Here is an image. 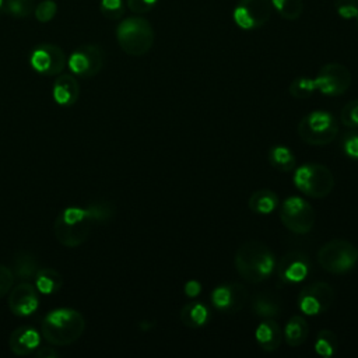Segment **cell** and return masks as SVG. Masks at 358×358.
<instances>
[{"label":"cell","mask_w":358,"mask_h":358,"mask_svg":"<svg viewBox=\"0 0 358 358\" xmlns=\"http://www.w3.org/2000/svg\"><path fill=\"white\" fill-rule=\"evenodd\" d=\"M35 0H4V13L14 18H28L34 14Z\"/></svg>","instance_id":"f1b7e54d"},{"label":"cell","mask_w":358,"mask_h":358,"mask_svg":"<svg viewBox=\"0 0 358 358\" xmlns=\"http://www.w3.org/2000/svg\"><path fill=\"white\" fill-rule=\"evenodd\" d=\"M340 120L348 127H358V99L350 101L344 105L340 113Z\"/></svg>","instance_id":"836d02e7"},{"label":"cell","mask_w":358,"mask_h":358,"mask_svg":"<svg viewBox=\"0 0 358 358\" xmlns=\"http://www.w3.org/2000/svg\"><path fill=\"white\" fill-rule=\"evenodd\" d=\"M310 270L309 259L305 253L299 250H292L285 253L277 267V273L281 281L288 284H295L303 281Z\"/></svg>","instance_id":"9a60e30c"},{"label":"cell","mask_w":358,"mask_h":358,"mask_svg":"<svg viewBox=\"0 0 358 358\" xmlns=\"http://www.w3.org/2000/svg\"><path fill=\"white\" fill-rule=\"evenodd\" d=\"M103 63V50L101 46L94 43L78 46L67 59V66L71 73L81 78H91L96 76L102 70Z\"/></svg>","instance_id":"30bf717a"},{"label":"cell","mask_w":358,"mask_h":358,"mask_svg":"<svg viewBox=\"0 0 358 358\" xmlns=\"http://www.w3.org/2000/svg\"><path fill=\"white\" fill-rule=\"evenodd\" d=\"M282 334L285 337V343L289 347L301 345L308 338V334H309V327L306 320L299 315L291 316L285 324Z\"/></svg>","instance_id":"603a6c76"},{"label":"cell","mask_w":358,"mask_h":358,"mask_svg":"<svg viewBox=\"0 0 358 358\" xmlns=\"http://www.w3.org/2000/svg\"><path fill=\"white\" fill-rule=\"evenodd\" d=\"M317 262L331 274H344L358 262V248L344 239H331L319 249Z\"/></svg>","instance_id":"52a82bcc"},{"label":"cell","mask_w":358,"mask_h":358,"mask_svg":"<svg viewBox=\"0 0 358 358\" xmlns=\"http://www.w3.org/2000/svg\"><path fill=\"white\" fill-rule=\"evenodd\" d=\"M52 95L56 103L71 106L80 96V84L71 74H62L53 83Z\"/></svg>","instance_id":"ac0fdd59"},{"label":"cell","mask_w":358,"mask_h":358,"mask_svg":"<svg viewBox=\"0 0 358 358\" xmlns=\"http://www.w3.org/2000/svg\"><path fill=\"white\" fill-rule=\"evenodd\" d=\"M350 70L340 63H327L317 71L315 77L316 90L329 96H337L347 92L351 85Z\"/></svg>","instance_id":"4fadbf2b"},{"label":"cell","mask_w":358,"mask_h":358,"mask_svg":"<svg viewBox=\"0 0 358 358\" xmlns=\"http://www.w3.org/2000/svg\"><path fill=\"white\" fill-rule=\"evenodd\" d=\"M294 185L308 197L322 199L331 193L334 187V176L327 166L309 162L295 169Z\"/></svg>","instance_id":"5b68a950"},{"label":"cell","mask_w":358,"mask_h":358,"mask_svg":"<svg viewBox=\"0 0 358 358\" xmlns=\"http://www.w3.org/2000/svg\"><path fill=\"white\" fill-rule=\"evenodd\" d=\"M252 309L256 316L264 317V319H273L280 315L281 305L280 299L268 292H263L255 296L252 302Z\"/></svg>","instance_id":"cb8c5ba5"},{"label":"cell","mask_w":358,"mask_h":358,"mask_svg":"<svg viewBox=\"0 0 358 358\" xmlns=\"http://www.w3.org/2000/svg\"><path fill=\"white\" fill-rule=\"evenodd\" d=\"M280 220L282 225L294 234H308L316 220L313 207L302 197L291 196L285 199L280 208Z\"/></svg>","instance_id":"ba28073f"},{"label":"cell","mask_w":358,"mask_h":358,"mask_svg":"<svg viewBox=\"0 0 358 358\" xmlns=\"http://www.w3.org/2000/svg\"><path fill=\"white\" fill-rule=\"evenodd\" d=\"M271 4L278 15L288 21L298 20L303 13L302 0H271Z\"/></svg>","instance_id":"83f0119b"},{"label":"cell","mask_w":358,"mask_h":358,"mask_svg":"<svg viewBox=\"0 0 358 358\" xmlns=\"http://www.w3.org/2000/svg\"><path fill=\"white\" fill-rule=\"evenodd\" d=\"M275 259L271 249L260 241L242 243L235 253V267L238 274L248 282H262L274 270Z\"/></svg>","instance_id":"7a4b0ae2"},{"label":"cell","mask_w":358,"mask_h":358,"mask_svg":"<svg viewBox=\"0 0 358 358\" xmlns=\"http://www.w3.org/2000/svg\"><path fill=\"white\" fill-rule=\"evenodd\" d=\"M99 11L108 20H119L124 14L123 0H101Z\"/></svg>","instance_id":"1f68e13d"},{"label":"cell","mask_w":358,"mask_h":358,"mask_svg":"<svg viewBox=\"0 0 358 358\" xmlns=\"http://www.w3.org/2000/svg\"><path fill=\"white\" fill-rule=\"evenodd\" d=\"M268 161L280 172H291L296 165L292 151L285 145H274L268 152Z\"/></svg>","instance_id":"484cf974"},{"label":"cell","mask_w":358,"mask_h":358,"mask_svg":"<svg viewBox=\"0 0 358 358\" xmlns=\"http://www.w3.org/2000/svg\"><path fill=\"white\" fill-rule=\"evenodd\" d=\"M338 133V123L326 110H313L305 115L298 124L299 137L309 145H326Z\"/></svg>","instance_id":"8992f818"},{"label":"cell","mask_w":358,"mask_h":358,"mask_svg":"<svg viewBox=\"0 0 358 358\" xmlns=\"http://www.w3.org/2000/svg\"><path fill=\"white\" fill-rule=\"evenodd\" d=\"M39 270V263L34 255L25 250H20L15 253L13 260V273L21 281H31L35 278Z\"/></svg>","instance_id":"ffe728a7"},{"label":"cell","mask_w":358,"mask_h":358,"mask_svg":"<svg viewBox=\"0 0 358 358\" xmlns=\"http://www.w3.org/2000/svg\"><path fill=\"white\" fill-rule=\"evenodd\" d=\"M208 308L201 302H189L180 309V320L186 327H201L208 322Z\"/></svg>","instance_id":"44dd1931"},{"label":"cell","mask_w":358,"mask_h":358,"mask_svg":"<svg viewBox=\"0 0 358 358\" xmlns=\"http://www.w3.org/2000/svg\"><path fill=\"white\" fill-rule=\"evenodd\" d=\"M92 218L85 207H67L55 221V236L66 248H77L90 236Z\"/></svg>","instance_id":"277c9868"},{"label":"cell","mask_w":358,"mask_h":358,"mask_svg":"<svg viewBox=\"0 0 358 358\" xmlns=\"http://www.w3.org/2000/svg\"><path fill=\"white\" fill-rule=\"evenodd\" d=\"M337 347H338V338L331 330L323 329L317 333L315 338V351L317 355L323 358H329L334 355V352L337 351Z\"/></svg>","instance_id":"4316f807"},{"label":"cell","mask_w":358,"mask_h":358,"mask_svg":"<svg viewBox=\"0 0 358 358\" xmlns=\"http://www.w3.org/2000/svg\"><path fill=\"white\" fill-rule=\"evenodd\" d=\"M357 25H358V15H357Z\"/></svg>","instance_id":"b9f144b4"},{"label":"cell","mask_w":358,"mask_h":358,"mask_svg":"<svg viewBox=\"0 0 358 358\" xmlns=\"http://www.w3.org/2000/svg\"><path fill=\"white\" fill-rule=\"evenodd\" d=\"M57 13V4L55 0H42L35 6L34 17L39 22H49L55 18Z\"/></svg>","instance_id":"d6a6232c"},{"label":"cell","mask_w":358,"mask_h":358,"mask_svg":"<svg viewBox=\"0 0 358 358\" xmlns=\"http://www.w3.org/2000/svg\"><path fill=\"white\" fill-rule=\"evenodd\" d=\"M249 208L256 214H270L278 204V197L270 189H260L249 197Z\"/></svg>","instance_id":"d4e9b609"},{"label":"cell","mask_w":358,"mask_h":358,"mask_svg":"<svg viewBox=\"0 0 358 358\" xmlns=\"http://www.w3.org/2000/svg\"><path fill=\"white\" fill-rule=\"evenodd\" d=\"M255 337H256L257 344L264 351L271 352L280 347L284 334H282L280 324L275 320L266 319L257 326V329L255 331Z\"/></svg>","instance_id":"d6986e66"},{"label":"cell","mask_w":358,"mask_h":358,"mask_svg":"<svg viewBox=\"0 0 358 358\" xmlns=\"http://www.w3.org/2000/svg\"><path fill=\"white\" fill-rule=\"evenodd\" d=\"M39 305L38 289L29 281H21L14 287L8 296V308L17 316L32 315Z\"/></svg>","instance_id":"2e32d148"},{"label":"cell","mask_w":358,"mask_h":358,"mask_svg":"<svg viewBox=\"0 0 358 358\" xmlns=\"http://www.w3.org/2000/svg\"><path fill=\"white\" fill-rule=\"evenodd\" d=\"M200 291H201V285H200V282L196 281V280H190V281H187V282L185 284V294H186L187 296H190V298L197 296V295L200 294Z\"/></svg>","instance_id":"f35d334b"},{"label":"cell","mask_w":358,"mask_h":358,"mask_svg":"<svg viewBox=\"0 0 358 358\" xmlns=\"http://www.w3.org/2000/svg\"><path fill=\"white\" fill-rule=\"evenodd\" d=\"M336 13L344 20H352L358 15V0H336Z\"/></svg>","instance_id":"e575fe53"},{"label":"cell","mask_w":358,"mask_h":358,"mask_svg":"<svg viewBox=\"0 0 358 358\" xmlns=\"http://www.w3.org/2000/svg\"><path fill=\"white\" fill-rule=\"evenodd\" d=\"M158 0H126V6L129 10L137 15L145 14L154 8Z\"/></svg>","instance_id":"d590c367"},{"label":"cell","mask_w":358,"mask_h":358,"mask_svg":"<svg viewBox=\"0 0 358 358\" xmlns=\"http://www.w3.org/2000/svg\"><path fill=\"white\" fill-rule=\"evenodd\" d=\"M39 344H41V336L31 326L17 327L10 334V338H8V347L11 352L18 357H24L35 352Z\"/></svg>","instance_id":"e0dca14e"},{"label":"cell","mask_w":358,"mask_h":358,"mask_svg":"<svg viewBox=\"0 0 358 358\" xmlns=\"http://www.w3.org/2000/svg\"><path fill=\"white\" fill-rule=\"evenodd\" d=\"M271 0H239L234 8L235 24L245 31L264 27L273 14Z\"/></svg>","instance_id":"9c48e42d"},{"label":"cell","mask_w":358,"mask_h":358,"mask_svg":"<svg viewBox=\"0 0 358 358\" xmlns=\"http://www.w3.org/2000/svg\"><path fill=\"white\" fill-rule=\"evenodd\" d=\"M14 284V273L4 264H0V296L6 295Z\"/></svg>","instance_id":"8d00e7d4"},{"label":"cell","mask_w":358,"mask_h":358,"mask_svg":"<svg viewBox=\"0 0 358 358\" xmlns=\"http://www.w3.org/2000/svg\"><path fill=\"white\" fill-rule=\"evenodd\" d=\"M288 91H289L291 96H294L295 99H306L316 91L315 78H309L305 76L296 77L289 84Z\"/></svg>","instance_id":"f546056e"},{"label":"cell","mask_w":358,"mask_h":358,"mask_svg":"<svg viewBox=\"0 0 358 358\" xmlns=\"http://www.w3.org/2000/svg\"><path fill=\"white\" fill-rule=\"evenodd\" d=\"M154 28L148 20L133 15L122 20L116 27V39L120 49L129 56H143L154 45Z\"/></svg>","instance_id":"3957f363"},{"label":"cell","mask_w":358,"mask_h":358,"mask_svg":"<svg viewBox=\"0 0 358 358\" xmlns=\"http://www.w3.org/2000/svg\"><path fill=\"white\" fill-rule=\"evenodd\" d=\"M85 208L94 222H108L115 214L113 204H110L109 201H105V200L92 201Z\"/></svg>","instance_id":"4dcf8cb0"},{"label":"cell","mask_w":358,"mask_h":358,"mask_svg":"<svg viewBox=\"0 0 358 358\" xmlns=\"http://www.w3.org/2000/svg\"><path fill=\"white\" fill-rule=\"evenodd\" d=\"M334 301V291L330 284L315 281L308 284L298 295V306L302 313L316 316L324 313Z\"/></svg>","instance_id":"8fae6325"},{"label":"cell","mask_w":358,"mask_h":358,"mask_svg":"<svg viewBox=\"0 0 358 358\" xmlns=\"http://www.w3.org/2000/svg\"><path fill=\"white\" fill-rule=\"evenodd\" d=\"M4 13V0H0V15Z\"/></svg>","instance_id":"60d3db41"},{"label":"cell","mask_w":358,"mask_h":358,"mask_svg":"<svg viewBox=\"0 0 358 358\" xmlns=\"http://www.w3.org/2000/svg\"><path fill=\"white\" fill-rule=\"evenodd\" d=\"M211 302L224 313H235L248 302V291L241 282L220 285L213 291Z\"/></svg>","instance_id":"5bb4252c"},{"label":"cell","mask_w":358,"mask_h":358,"mask_svg":"<svg viewBox=\"0 0 358 358\" xmlns=\"http://www.w3.org/2000/svg\"><path fill=\"white\" fill-rule=\"evenodd\" d=\"M343 150L350 158L358 159V133H350L343 141Z\"/></svg>","instance_id":"74e56055"},{"label":"cell","mask_w":358,"mask_h":358,"mask_svg":"<svg viewBox=\"0 0 358 358\" xmlns=\"http://www.w3.org/2000/svg\"><path fill=\"white\" fill-rule=\"evenodd\" d=\"M31 67L42 76H57L66 64L67 57L62 48L53 43H41L35 46L29 55Z\"/></svg>","instance_id":"7c38bea8"},{"label":"cell","mask_w":358,"mask_h":358,"mask_svg":"<svg viewBox=\"0 0 358 358\" xmlns=\"http://www.w3.org/2000/svg\"><path fill=\"white\" fill-rule=\"evenodd\" d=\"M34 280H35L36 289L45 295H52L59 292L63 285L62 274L57 270L50 267L39 268Z\"/></svg>","instance_id":"7402d4cb"},{"label":"cell","mask_w":358,"mask_h":358,"mask_svg":"<svg viewBox=\"0 0 358 358\" xmlns=\"http://www.w3.org/2000/svg\"><path fill=\"white\" fill-rule=\"evenodd\" d=\"M35 357L38 358H56L59 352L53 347H38L35 350Z\"/></svg>","instance_id":"ab89813d"},{"label":"cell","mask_w":358,"mask_h":358,"mask_svg":"<svg viewBox=\"0 0 358 358\" xmlns=\"http://www.w3.org/2000/svg\"><path fill=\"white\" fill-rule=\"evenodd\" d=\"M41 329L43 338L50 345L64 347L73 344L83 336L85 320L73 308H57L43 317Z\"/></svg>","instance_id":"6da1fadb"}]
</instances>
